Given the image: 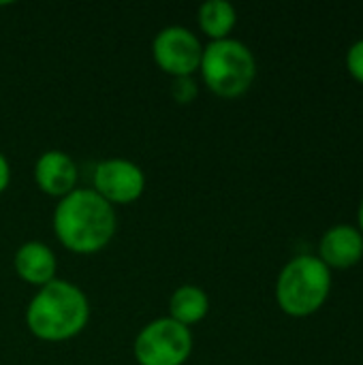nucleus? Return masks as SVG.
Wrapping results in <instances>:
<instances>
[{
  "label": "nucleus",
  "instance_id": "1a4fd4ad",
  "mask_svg": "<svg viewBox=\"0 0 363 365\" xmlns=\"http://www.w3.org/2000/svg\"><path fill=\"white\" fill-rule=\"evenodd\" d=\"M319 259L329 269H349L363 259V235L357 227L334 225L319 244Z\"/></svg>",
  "mask_w": 363,
  "mask_h": 365
},
{
  "label": "nucleus",
  "instance_id": "423d86ee",
  "mask_svg": "<svg viewBox=\"0 0 363 365\" xmlns=\"http://www.w3.org/2000/svg\"><path fill=\"white\" fill-rule=\"evenodd\" d=\"M201 56V41L184 26H167L152 41V58L156 66L173 79L193 77L199 71Z\"/></svg>",
  "mask_w": 363,
  "mask_h": 365
},
{
  "label": "nucleus",
  "instance_id": "20e7f679",
  "mask_svg": "<svg viewBox=\"0 0 363 365\" xmlns=\"http://www.w3.org/2000/svg\"><path fill=\"white\" fill-rule=\"evenodd\" d=\"M199 73L216 96L237 98L252 88L257 79V60L248 45L229 36L210 41L203 47Z\"/></svg>",
  "mask_w": 363,
  "mask_h": 365
},
{
  "label": "nucleus",
  "instance_id": "dca6fc26",
  "mask_svg": "<svg viewBox=\"0 0 363 365\" xmlns=\"http://www.w3.org/2000/svg\"><path fill=\"white\" fill-rule=\"evenodd\" d=\"M357 220H359V231H362V235H363V199H362V203H359V212H357Z\"/></svg>",
  "mask_w": 363,
  "mask_h": 365
},
{
  "label": "nucleus",
  "instance_id": "0eeeda50",
  "mask_svg": "<svg viewBox=\"0 0 363 365\" xmlns=\"http://www.w3.org/2000/svg\"><path fill=\"white\" fill-rule=\"evenodd\" d=\"M92 190L109 205H131L145 192V173L126 158L101 160L92 175Z\"/></svg>",
  "mask_w": 363,
  "mask_h": 365
},
{
  "label": "nucleus",
  "instance_id": "9b49d317",
  "mask_svg": "<svg viewBox=\"0 0 363 365\" xmlns=\"http://www.w3.org/2000/svg\"><path fill=\"white\" fill-rule=\"evenodd\" d=\"M210 312V297L201 287L182 284L173 291L169 299V319L178 321L184 327L201 323Z\"/></svg>",
  "mask_w": 363,
  "mask_h": 365
},
{
  "label": "nucleus",
  "instance_id": "9d476101",
  "mask_svg": "<svg viewBox=\"0 0 363 365\" xmlns=\"http://www.w3.org/2000/svg\"><path fill=\"white\" fill-rule=\"evenodd\" d=\"M15 274L32 287H45L56 280L58 259L53 250L43 242H26L17 248L13 257Z\"/></svg>",
  "mask_w": 363,
  "mask_h": 365
},
{
  "label": "nucleus",
  "instance_id": "ddd939ff",
  "mask_svg": "<svg viewBox=\"0 0 363 365\" xmlns=\"http://www.w3.org/2000/svg\"><path fill=\"white\" fill-rule=\"evenodd\" d=\"M199 94V88H197V81L193 77H178L173 79V86H171V96L180 103V105H188L197 98Z\"/></svg>",
  "mask_w": 363,
  "mask_h": 365
},
{
  "label": "nucleus",
  "instance_id": "f03ea898",
  "mask_svg": "<svg viewBox=\"0 0 363 365\" xmlns=\"http://www.w3.org/2000/svg\"><path fill=\"white\" fill-rule=\"evenodd\" d=\"M90 321L86 293L68 282L53 280L36 291L26 308V325L36 340L66 342L79 336Z\"/></svg>",
  "mask_w": 363,
  "mask_h": 365
},
{
  "label": "nucleus",
  "instance_id": "7ed1b4c3",
  "mask_svg": "<svg viewBox=\"0 0 363 365\" xmlns=\"http://www.w3.org/2000/svg\"><path fill=\"white\" fill-rule=\"evenodd\" d=\"M329 291L332 269L312 255L291 259L276 280L278 308L293 319H306L319 312L325 306Z\"/></svg>",
  "mask_w": 363,
  "mask_h": 365
},
{
  "label": "nucleus",
  "instance_id": "39448f33",
  "mask_svg": "<svg viewBox=\"0 0 363 365\" xmlns=\"http://www.w3.org/2000/svg\"><path fill=\"white\" fill-rule=\"evenodd\" d=\"M133 353L139 365H184L193 353V334L178 321L160 317L137 334Z\"/></svg>",
  "mask_w": 363,
  "mask_h": 365
},
{
  "label": "nucleus",
  "instance_id": "2eb2a0df",
  "mask_svg": "<svg viewBox=\"0 0 363 365\" xmlns=\"http://www.w3.org/2000/svg\"><path fill=\"white\" fill-rule=\"evenodd\" d=\"M9 184H11V165L6 156L0 152V195L9 188Z\"/></svg>",
  "mask_w": 363,
  "mask_h": 365
},
{
  "label": "nucleus",
  "instance_id": "f257e3e1",
  "mask_svg": "<svg viewBox=\"0 0 363 365\" xmlns=\"http://www.w3.org/2000/svg\"><path fill=\"white\" fill-rule=\"evenodd\" d=\"M58 242L73 255H96L116 235V210L92 188H75L58 201L51 218Z\"/></svg>",
  "mask_w": 363,
  "mask_h": 365
},
{
  "label": "nucleus",
  "instance_id": "f8f14e48",
  "mask_svg": "<svg viewBox=\"0 0 363 365\" xmlns=\"http://www.w3.org/2000/svg\"><path fill=\"white\" fill-rule=\"evenodd\" d=\"M197 21L210 41H223L229 38L231 30L235 28L237 13L235 6L227 0H208L199 6Z\"/></svg>",
  "mask_w": 363,
  "mask_h": 365
},
{
  "label": "nucleus",
  "instance_id": "6e6552de",
  "mask_svg": "<svg viewBox=\"0 0 363 365\" xmlns=\"http://www.w3.org/2000/svg\"><path fill=\"white\" fill-rule=\"evenodd\" d=\"M77 165L62 150H47L34 165V182L41 192L56 197L58 201L77 188Z\"/></svg>",
  "mask_w": 363,
  "mask_h": 365
},
{
  "label": "nucleus",
  "instance_id": "4468645a",
  "mask_svg": "<svg viewBox=\"0 0 363 365\" xmlns=\"http://www.w3.org/2000/svg\"><path fill=\"white\" fill-rule=\"evenodd\" d=\"M347 68L353 79L363 83V38L353 43L347 51Z\"/></svg>",
  "mask_w": 363,
  "mask_h": 365
}]
</instances>
